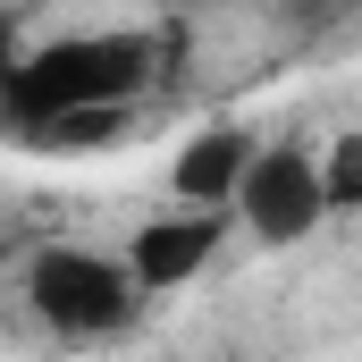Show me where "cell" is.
Wrapping results in <instances>:
<instances>
[{
	"label": "cell",
	"mask_w": 362,
	"mask_h": 362,
	"mask_svg": "<svg viewBox=\"0 0 362 362\" xmlns=\"http://www.w3.org/2000/svg\"><path fill=\"white\" fill-rule=\"evenodd\" d=\"M152 76V42H135V34H68V42H42L34 59H17L8 68V110H17V127H51L59 110H93V101H127V93H144Z\"/></svg>",
	"instance_id": "1"
},
{
	"label": "cell",
	"mask_w": 362,
	"mask_h": 362,
	"mask_svg": "<svg viewBox=\"0 0 362 362\" xmlns=\"http://www.w3.org/2000/svg\"><path fill=\"white\" fill-rule=\"evenodd\" d=\"M25 295H34V312H42L51 329L93 337V329H118V320H127L135 270H118V262H101V253H76V245H51V253H34Z\"/></svg>",
	"instance_id": "2"
},
{
	"label": "cell",
	"mask_w": 362,
	"mask_h": 362,
	"mask_svg": "<svg viewBox=\"0 0 362 362\" xmlns=\"http://www.w3.org/2000/svg\"><path fill=\"white\" fill-rule=\"evenodd\" d=\"M236 211H245V228H253L262 245H286V236H303V228L329 211L320 160H312V152H295V144H278V152H253V160H245V185H236Z\"/></svg>",
	"instance_id": "3"
},
{
	"label": "cell",
	"mask_w": 362,
	"mask_h": 362,
	"mask_svg": "<svg viewBox=\"0 0 362 362\" xmlns=\"http://www.w3.org/2000/svg\"><path fill=\"white\" fill-rule=\"evenodd\" d=\"M211 245H219V202H194L177 219H152L144 236H135V286H185V278L211 262Z\"/></svg>",
	"instance_id": "4"
},
{
	"label": "cell",
	"mask_w": 362,
	"mask_h": 362,
	"mask_svg": "<svg viewBox=\"0 0 362 362\" xmlns=\"http://www.w3.org/2000/svg\"><path fill=\"white\" fill-rule=\"evenodd\" d=\"M245 160H253V135L211 127V135H194V144L177 152V194H185V202H219V211H228V194L245 185Z\"/></svg>",
	"instance_id": "5"
},
{
	"label": "cell",
	"mask_w": 362,
	"mask_h": 362,
	"mask_svg": "<svg viewBox=\"0 0 362 362\" xmlns=\"http://www.w3.org/2000/svg\"><path fill=\"white\" fill-rule=\"evenodd\" d=\"M320 185H329V202H337V211H354V202H362V135H337V144H329Z\"/></svg>",
	"instance_id": "6"
},
{
	"label": "cell",
	"mask_w": 362,
	"mask_h": 362,
	"mask_svg": "<svg viewBox=\"0 0 362 362\" xmlns=\"http://www.w3.org/2000/svg\"><path fill=\"white\" fill-rule=\"evenodd\" d=\"M118 110H127V101H93V110H59V118H51L42 135H51V144H101V135H118Z\"/></svg>",
	"instance_id": "7"
},
{
	"label": "cell",
	"mask_w": 362,
	"mask_h": 362,
	"mask_svg": "<svg viewBox=\"0 0 362 362\" xmlns=\"http://www.w3.org/2000/svg\"><path fill=\"white\" fill-rule=\"evenodd\" d=\"M8 68H17V34H8V17H0V93H8Z\"/></svg>",
	"instance_id": "8"
}]
</instances>
